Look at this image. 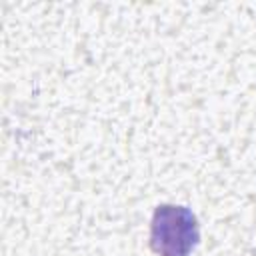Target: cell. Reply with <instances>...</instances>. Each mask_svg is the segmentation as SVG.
<instances>
[{"instance_id":"obj_1","label":"cell","mask_w":256,"mask_h":256,"mask_svg":"<svg viewBox=\"0 0 256 256\" xmlns=\"http://www.w3.org/2000/svg\"><path fill=\"white\" fill-rule=\"evenodd\" d=\"M200 240L194 212L178 204L156 206L150 222V248L158 256H190Z\"/></svg>"}]
</instances>
